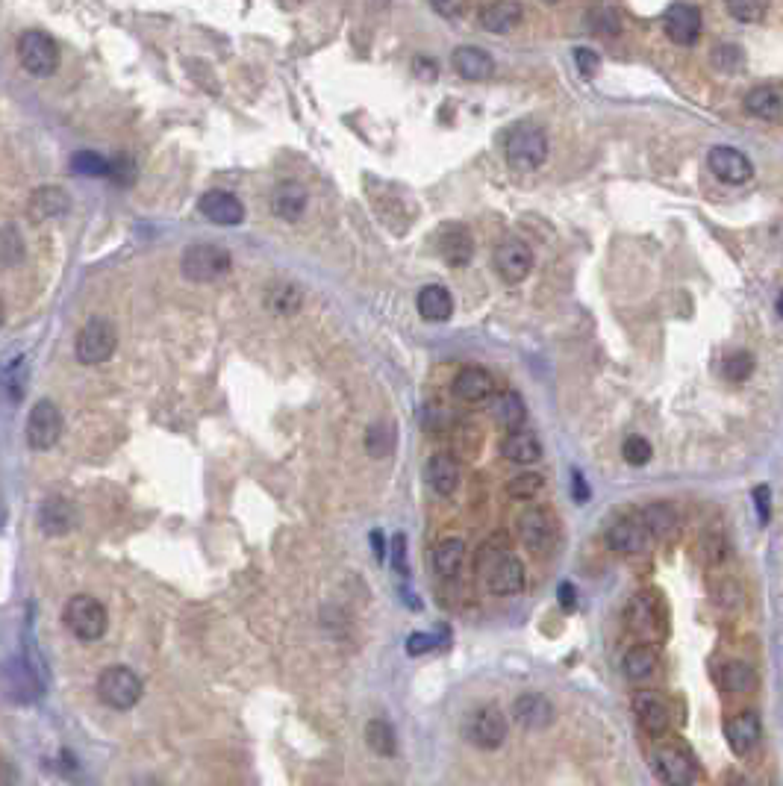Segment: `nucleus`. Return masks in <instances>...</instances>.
Here are the masks:
<instances>
[{
	"instance_id": "nucleus-1",
	"label": "nucleus",
	"mask_w": 783,
	"mask_h": 786,
	"mask_svg": "<svg viewBox=\"0 0 783 786\" xmlns=\"http://www.w3.org/2000/svg\"><path fill=\"white\" fill-rule=\"evenodd\" d=\"M477 569L492 595H519L524 589V563L510 554L507 536H492L477 554Z\"/></svg>"
},
{
	"instance_id": "nucleus-2",
	"label": "nucleus",
	"mask_w": 783,
	"mask_h": 786,
	"mask_svg": "<svg viewBox=\"0 0 783 786\" xmlns=\"http://www.w3.org/2000/svg\"><path fill=\"white\" fill-rule=\"evenodd\" d=\"M504 157H507V165L516 171H536L548 159L545 130L533 121L516 124L504 139Z\"/></svg>"
},
{
	"instance_id": "nucleus-3",
	"label": "nucleus",
	"mask_w": 783,
	"mask_h": 786,
	"mask_svg": "<svg viewBox=\"0 0 783 786\" xmlns=\"http://www.w3.org/2000/svg\"><path fill=\"white\" fill-rule=\"evenodd\" d=\"M62 622L80 642H98L109 628V613L98 598L74 595L62 607Z\"/></svg>"
},
{
	"instance_id": "nucleus-4",
	"label": "nucleus",
	"mask_w": 783,
	"mask_h": 786,
	"mask_svg": "<svg viewBox=\"0 0 783 786\" xmlns=\"http://www.w3.org/2000/svg\"><path fill=\"white\" fill-rule=\"evenodd\" d=\"M118 348V330L109 318H89L77 333L74 354L83 366H101Z\"/></svg>"
},
{
	"instance_id": "nucleus-5",
	"label": "nucleus",
	"mask_w": 783,
	"mask_h": 786,
	"mask_svg": "<svg viewBox=\"0 0 783 786\" xmlns=\"http://www.w3.org/2000/svg\"><path fill=\"white\" fill-rule=\"evenodd\" d=\"M142 678L127 666H109L98 678V698L112 710H133L142 701Z\"/></svg>"
},
{
	"instance_id": "nucleus-6",
	"label": "nucleus",
	"mask_w": 783,
	"mask_h": 786,
	"mask_svg": "<svg viewBox=\"0 0 783 786\" xmlns=\"http://www.w3.org/2000/svg\"><path fill=\"white\" fill-rule=\"evenodd\" d=\"M233 265V257L227 248L221 245H192L186 248L183 254V277L192 280V283H212V280H221Z\"/></svg>"
},
{
	"instance_id": "nucleus-7",
	"label": "nucleus",
	"mask_w": 783,
	"mask_h": 786,
	"mask_svg": "<svg viewBox=\"0 0 783 786\" xmlns=\"http://www.w3.org/2000/svg\"><path fill=\"white\" fill-rule=\"evenodd\" d=\"M466 739H469L474 748H483V751H495L504 745V739L510 734V725H507V716L501 713V707L495 704H483L471 713L466 719Z\"/></svg>"
},
{
	"instance_id": "nucleus-8",
	"label": "nucleus",
	"mask_w": 783,
	"mask_h": 786,
	"mask_svg": "<svg viewBox=\"0 0 783 786\" xmlns=\"http://www.w3.org/2000/svg\"><path fill=\"white\" fill-rule=\"evenodd\" d=\"M18 59L24 65V71H30L33 77H51L59 68V48L48 33L42 30H27L18 39Z\"/></svg>"
},
{
	"instance_id": "nucleus-9",
	"label": "nucleus",
	"mask_w": 783,
	"mask_h": 786,
	"mask_svg": "<svg viewBox=\"0 0 783 786\" xmlns=\"http://www.w3.org/2000/svg\"><path fill=\"white\" fill-rule=\"evenodd\" d=\"M59 436H62V413H59V407L53 401H48V398L36 401V407L27 416V445L33 451H51L53 445L59 442Z\"/></svg>"
},
{
	"instance_id": "nucleus-10",
	"label": "nucleus",
	"mask_w": 783,
	"mask_h": 786,
	"mask_svg": "<svg viewBox=\"0 0 783 786\" xmlns=\"http://www.w3.org/2000/svg\"><path fill=\"white\" fill-rule=\"evenodd\" d=\"M492 265L504 283L516 286L533 271V251L522 239H504L492 254Z\"/></svg>"
},
{
	"instance_id": "nucleus-11",
	"label": "nucleus",
	"mask_w": 783,
	"mask_h": 786,
	"mask_svg": "<svg viewBox=\"0 0 783 786\" xmlns=\"http://www.w3.org/2000/svg\"><path fill=\"white\" fill-rule=\"evenodd\" d=\"M654 769L666 786H692L695 784V763L678 745H660L654 751Z\"/></svg>"
},
{
	"instance_id": "nucleus-12",
	"label": "nucleus",
	"mask_w": 783,
	"mask_h": 786,
	"mask_svg": "<svg viewBox=\"0 0 783 786\" xmlns=\"http://www.w3.org/2000/svg\"><path fill=\"white\" fill-rule=\"evenodd\" d=\"M701 24H704V21H701V12H698V6H692V3H672V6L666 9V18H663L666 36H669L675 45H683V48H689V45L698 42Z\"/></svg>"
},
{
	"instance_id": "nucleus-13",
	"label": "nucleus",
	"mask_w": 783,
	"mask_h": 786,
	"mask_svg": "<svg viewBox=\"0 0 783 786\" xmlns=\"http://www.w3.org/2000/svg\"><path fill=\"white\" fill-rule=\"evenodd\" d=\"M707 165H710V171H713L722 183H728V186H742V183H748V180L754 177L751 159L745 157L742 151L725 148V145H719V148L710 151Z\"/></svg>"
},
{
	"instance_id": "nucleus-14",
	"label": "nucleus",
	"mask_w": 783,
	"mask_h": 786,
	"mask_svg": "<svg viewBox=\"0 0 783 786\" xmlns=\"http://www.w3.org/2000/svg\"><path fill=\"white\" fill-rule=\"evenodd\" d=\"M516 527H519V542L533 554H542L554 545V522L545 510H536V507L524 510Z\"/></svg>"
},
{
	"instance_id": "nucleus-15",
	"label": "nucleus",
	"mask_w": 783,
	"mask_h": 786,
	"mask_svg": "<svg viewBox=\"0 0 783 786\" xmlns=\"http://www.w3.org/2000/svg\"><path fill=\"white\" fill-rule=\"evenodd\" d=\"M760 734H763V728H760V716L754 710L736 713L725 722V739H728L736 757H748L760 745Z\"/></svg>"
},
{
	"instance_id": "nucleus-16",
	"label": "nucleus",
	"mask_w": 783,
	"mask_h": 786,
	"mask_svg": "<svg viewBox=\"0 0 783 786\" xmlns=\"http://www.w3.org/2000/svg\"><path fill=\"white\" fill-rule=\"evenodd\" d=\"M451 392L457 401L463 404H480V401H489L495 395V377L480 366L463 368L454 383H451Z\"/></svg>"
},
{
	"instance_id": "nucleus-17",
	"label": "nucleus",
	"mask_w": 783,
	"mask_h": 786,
	"mask_svg": "<svg viewBox=\"0 0 783 786\" xmlns=\"http://www.w3.org/2000/svg\"><path fill=\"white\" fill-rule=\"evenodd\" d=\"M198 210L204 212V218H209L212 224H221V227L242 224V218H245L242 201H239L236 195L224 192V189H212V192H207V195H201Z\"/></svg>"
},
{
	"instance_id": "nucleus-18",
	"label": "nucleus",
	"mask_w": 783,
	"mask_h": 786,
	"mask_svg": "<svg viewBox=\"0 0 783 786\" xmlns=\"http://www.w3.org/2000/svg\"><path fill=\"white\" fill-rule=\"evenodd\" d=\"M424 480H427V486H430L436 495L448 498V495L457 492V486H460V480H463V469H460L457 457H451V454H433V457L427 460V466H424Z\"/></svg>"
},
{
	"instance_id": "nucleus-19",
	"label": "nucleus",
	"mask_w": 783,
	"mask_h": 786,
	"mask_svg": "<svg viewBox=\"0 0 783 786\" xmlns=\"http://www.w3.org/2000/svg\"><path fill=\"white\" fill-rule=\"evenodd\" d=\"M524 9L516 0H492L480 9L477 21L486 33H495V36H504V33H513L519 24H522Z\"/></svg>"
},
{
	"instance_id": "nucleus-20",
	"label": "nucleus",
	"mask_w": 783,
	"mask_h": 786,
	"mask_svg": "<svg viewBox=\"0 0 783 786\" xmlns=\"http://www.w3.org/2000/svg\"><path fill=\"white\" fill-rule=\"evenodd\" d=\"M77 522H80L77 510L68 498L53 495L39 507V527H42L45 536H65L77 527Z\"/></svg>"
},
{
	"instance_id": "nucleus-21",
	"label": "nucleus",
	"mask_w": 783,
	"mask_h": 786,
	"mask_svg": "<svg viewBox=\"0 0 783 786\" xmlns=\"http://www.w3.org/2000/svg\"><path fill=\"white\" fill-rule=\"evenodd\" d=\"M439 257L451 268H463L474 257V239L463 224H448L439 233Z\"/></svg>"
},
{
	"instance_id": "nucleus-22",
	"label": "nucleus",
	"mask_w": 783,
	"mask_h": 786,
	"mask_svg": "<svg viewBox=\"0 0 783 786\" xmlns=\"http://www.w3.org/2000/svg\"><path fill=\"white\" fill-rule=\"evenodd\" d=\"M513 716L524 728L542 731V728H548L554 722V704L545 695H539V692H524L513 704Z\"/></svg>"
},
{
	"instance_id": "nucleus-23",
	"label": "nucleus",
	"mask_w": 783,
	"mask_h": 786,
	"mask_svg": "<svg viewBox=\"0 0 783 786\" xmlns=\"http://www.w3.org/2000/svg\"><path fill=\"white\" fill-rule=\"evenodd\" d=\"M451 65L463 80H471V83H483L495 74V59L483 48H474V45H463V48L451 53Z\"/></svg>"
},
{
	"instance_id": "nucleus-24",
	"label": "nucleus",
	"mask_w": 783,
	"mask_h": 786,
	"mask_svg": "<svg viewBox=\"0 0 783 786\" xmlns=\"http://www.w3.org/2000/svg\"><path fill=\"white\" fill-rule=\"evenodd\" d=\"M633 710H636L639 725H642L648 734H666V728H669V722H672V719H669V704H666L657 692H636Z\"/></svg>"
},
{
	"instance_id": "nucleus-25",
	"label": "nucleus",
	"mask_w": 783,
	"mask_h": 786,
	"mask_svg": "<svg viewBox=\"0 0 783 786\" xmlns=\"http://www.w3.org/2000/svg\"><path fill=\"white\" fill-rule=\"evenodd\" d=\"M607 542H610L613 551H619L625 557H636L648 545V530H645L642 519H627L625 516V519L613 522L610 533H607Z\"/></svg>"
},
{
	"instance_id": "nucleus-26",
	"label": "nucleus",
	"mask_w": 783,
	"mask_h": 786,
	"mask_svg": "<svg viewBox=\"0 0 783 786\" xmlns=\"http://www.w3.org/2000/svg\"><path fill=\"white\" fill-rule=\"evenodd\" d=\"M466 557H469L466 542H463L460 536H448V539H442V542L436 545V551H433V569H436V575L454 580V577H460V572H463Z\"/></svg>"
},
{
	"instance_id": "nucleus-27",
	"label": "nucleus",
	"mask_w": 783,
	"mask_h": 786,
	"mask_svg": "<svg viewBox=\"0 0 783 786\" xmlns=\"http://www.w3.org/2000/svg\"><path fill=\"white\" fill-rule=\"evenodd\" d=\"M501 454H504V460L516 463V466H533L536 460H542V442L530 430H513L501 442Z\"/></svg>"
},
{
	"instance_id": "nucleus-28",
	"label": "nucleus",
	"mask_w": 783,
	"mask_h": 786,
	"mask_svg": "<svg viewBox=\"0 0 783 786\" xmlns=\"http://www.w3.org/2000/svg\"><path fill=\"white\" fill-rule=\"evenodd\" d=\"M271 212L283 221H298L307 212V189L301 183H280L271 192Z\"/></svg>"
},
{
	"instance_id": "nucleus-29",
	"label": "nucleus",
	"mask_w": 783,
	"mask_h": 786,
	"mask_svg": "<svg viewBox=\"0 0 783 786\" xmlns=\"http://www.w3.org/2000/svg\"><path fill=\"white\" fill-rule=\"evenodd\" d=\"M68 207H71V201H68V195H65L59 186H39V189L30 195V204H27V210H30V218H33V221L59 218V215L68 212Z\"/></svg>"
},
{
	"instance_id": "nucleus-30",
	"label": "nucleus",
	"mask_w": 783,
	"mask_h": 786,
	"mask_svg": "<svg viewBox=\"0 0 783 786\" xmlns=\"http://www.w3.org/2000/svg\"><path fill=\"white\" fill-rule=\"evenodd\" d=\"M639 519L645 524L648 536H654V539H672V536L678 533V513H675V507L666 504V501L648 504V507L639 513Z\"/></svg>"
},
{
	"instance_id": "nucleus-31",
	"label": "nucleus",
	"mask_w": 783,
	"mask_h": 786,
	"mask_svg": "<svg viewBox=\"0 0 783 786\" xmlns=\"http://www.w3.org/2000/svg\"><path fill=\"white\" fill-rule=\"evenodd\" d=\"M418 313L424 321H433V324H442L448 321L454 313V298L448 289L442 286H424L418 292Z\"/></svg>"
},
{
	"instance_id": "nucleus-32",
	"label": "nucleus",
	"mask_w": 783,
	"mask_h": 786,
	"mask_svg": "<svg viewBox=\"0 0 783 786\" xmlns=\"http://www.w3.org/2000/svg\"><path fill=\"white\" fill-rule=\"evenodd\" d=\"M304 304V295L295 283H286V280H274L268 289H265V307L277 315H292L301 310Z\"/></svg>"
},
{
	"instance_id": "nucleus-33",
	"label": "nucleus",
	"mask_w": 783,
	"mask_h": 786,
	"mask_svg": "<svg viewBox=\"0 0 783 786\" xmlns=\"http://www.w3.org/2000/svg\"><path fill=\"white\" fill-rule=\"evenodd\" d=\"M492 419L498 421L501 427H507L510 433H513V430H522L524 419H527L522 395H519V392H501V395H495Z\"/></svg>"
},
{
	"instance_id": "nucleus-34",
	"label": "nucleus",
	"mask_w": 783,
	"mask_h": 786,
	"mask_svg": "<svg viewBox=\"0 0 783 786\" xmlns=\"http://www.w3.org/2000/svg\"><path fill=\"white\" fill-rule=\"evenodd\" d=\"M745 112L754 115V118H763V121H775L783 112L781 95L772 86H757L745 95Z\"/></svg>"
},
{
	"instance_id": "nucleus-35",
	"label": "nucleus",
	"mask_w": 783,
	"mask_h": 786,
	"mask_svg": "<svg viewBox=\"0 0 783 786\" xmlns=\"http://www.w3.org/2000/svg\"><path fill=\"white\" fill-rule=\"evenodd\" d=\"M622 669H625V675L630 681H645V678H651L654 669H657V651H654L651 645H633V648H627Z\"/></svg>"
},
{
	"instance_id": "nucleus-36",
	"label": "nucleus",
	"mask_w": 783,
	"mask_h": 786,
	"mask_svg": "<svg viewBox=\"0 0 783 786\" xmlns=\"http://www.w3.org/2000/svg\"><path fill=\"white\" fill-rule=\"evenodd\" d=\"M366 742L377 757H395V751H398V736H395V728L386 719H371L368 722Z\"/></svg>"
},
{
	"instance_id": "nucleus-37",
	"label": "nucleus",
	"mask_w": 783,
	"mask_h": 786,
	"mask_svg": "<svg viewBox=\"0 0 783 786\" xmlns=\"http://www.w3.org/2000/svg\"><path fill=\"white\" fill-rule=\"evenodd\" d=\"M586 24H589L592 33H598V36H604V39H613V36L622 33V15H619V9H613V6H607V3L592 6V9L586 12Z\"/></svg>"
},
{
	"instance_id": "nucleus-38",
	"label": "nucleus",
	"mask_w": 783,
	"mask_h": 786,
	"mask_svg": "<svg viewBox=\"0 0 783 786\" xmlns=\"http://www.w3.org/2000/svg\"><path fill=\"white\" fill-rule=\"evenodd\" d=\"M366 451L377 460L389 457L395 451V424H389V421L371 424L366 433Z\"/></svg>"
},
{
	"instance_id": "nucleus-39",
	"label": "nucleus",
	"mask_w": 783,
	"mask_h": 786,
	"mask_svg": "<svg viewBox=\"0 0 783 786\" xmlns=\"http://www.w3.org/2000/svg\"><path fill=\"white\" fill-rule=\"evenodd\" d=\"M719 681H722V686H725L728 692H733V695H748V692H754V686H757V675H754V669L745 666V663H728V666L722 669Z\"/></svg>"
},
{
	"instance_id": "nucleus-40",
	"label": "nucleus",
	"mask_w": 783,
	"mask_h": 786,
	"mask_svg": "<svg viewBox=\"0 0 783 786\" xmlns=\"http://www.w3.org/2000/svg\"><path fill=\"white\" fill-rule=\"evenodd\" d=\"M24 257H27L24 239L18 236V227L12 221H6L3 230H0V260L6 268H15V265L24 262Z\"/></svg>"
},
{
	"instance_id": "nucleus-41",
	"label": "nucleus",
	"mask_w": 783,
	"mask_h": 786,
	"mask_svg": "<svg viewBox=\"0 0 783 786\" xmlns=\"http://www.w3.org/2000/svg\"><path fill=\"white\" fill-rule=\"evenodd\" d=\"M542 489H545V477L536 472L516 474V477L507 483V495L516 498V501H533Z\"/></svg>"
},
{
	"instance_id": "nucleus-42",
	"label": "nucleus",
	"mask_w": 783,
	"mask_h": 786,
	"mask_svg": "<svg viewBox=\"0 0 783 786\" xmlns=\"http://www.w3.org/2000/svg\"><path fill=\"white\" fill-rule=\"evenodd\" d=\"M112 168V162H106L101 154H92V151H80L71 157V171L83 174V177H106Z\"/></svg>"
},
{
	"instance_id": "nucleus-43",
	"label": "nucleus",
	"mask_w": 783,
	"mask_h": 786,
	"mask_svg": "<svg viewBox=\"0 0 783 786\" xmlns=\"http://www.w3.org/2000/svg\"><path fill=\"white\" fill-rule=\"evenodd\" d=\"M728 12H731L736 21L742 24H757L766 9H769V0H725Z\"/></svg>"
},
{
	"instance_id": "nucleus-44",
	"label": "nucleus",
	"mask_w": 783,
	"mask_h": 786,
	"mask_svg": "<svg viewBox=\"0 0 783 786\" xmlns=\"http://www.w3.org/2000/svg\"><path fill=\"white\" fill-rule=\"evenodd\" d=\"M710 59H713V68L722 74H736L745 68V51L739 45H719Z\"/></svg>"
},
{
	"instance_id": "nucleus-45",
	"label": "nucleus",
	"mask_w": 783,
	"mask_h": 786,
	"mask_svg": "<svg viewBox=\"0 0 783 786\" xmlns=\"http://www.w3.org/2000/svg\"><path fill=\"white\" fill-rule=\"evenodd\" d=\"M722 371H725L728 380L742 383V380H748V377L754 374V357H751L748 351H733V354H728V360H725Z\"/></svg>"
},
{
	"instance_id": "nucleus-46",
	"label": "nucleus",
	"mask_w": 783,
	"mask_h": 786,
	"mask_svg": "<svg viewBox=\"0 0 783 786\" xmlns=\"http://www.w3.org/2000/svg\"><path fill=\"white\" fill-rule=\"evenodd\" d=\"M651 445H648V439H642V436H627L625 445H622V457H625L630 466H645L648 460H651Z\"/></svg>"
},
{
	"instance_id": "nucleus-47",
	"label": "nucleus",
	"mask_w": 783,
	"mask_h": 786,
	"mask_svg": "<svg viewBox=\"0 0 783 786\" xmlns=\"http://www.w3.org/2000/svg\"><path fill=\"white\" fill-rule=\"evenodd\" d=\"M136 174H139V168H136V162H133V157H118L115 162H112V168H109V177L121 186V189H127V186H133L136 183Z\"/></svg>"
},
{
	"instance_id": "nucleus-48",
	"label": "nucleus",
	"mask_w": 783,
	"mask_h": 786,
	"mask_svg": "<svg viewBox=\"0 0 783 786\" xmlns=\"http://www.w3.org/2000/svg\"><path fill=\"white\" fill-rule=\"evenodd\" d=\"M427 3H430V9L439 18H448V21L460 18L466 12V6H469V0H427Z\"/></svg>"
},
{
	"instance_id": "nucleus-49",
	"label": "nucleus",
	"mask_w": 783,
	"mask_h": 786,
	"mask_svg": "<svg viewBox=\"0 0 783 786\" xmlns=\"http://www.w3.org/2000/svg\"><path fill=\"white\" fill-rule=\"evenodd\" d=\"M575 62L577 71H580L583 77H595V74L601 71V56L595 51H589V48H577Z\"/></svg>"
},
{
	"instance_id": "nucleus-50",
	"label": "nucleus",
	"mask_w": 783,
	"mask_h": 786,
	"mask_svg": "<svg viewBox=\"0 0 783 786\" xmlns=\"http://www.w3.org/2000/svg\"><path fill=\"white\" fill-rule=\"evenodd\" d=\"M433 645H436V636H427V633H413V636L407 639V651H410L413 657L424 654V651H430Z\"/></svg>"
},
{
	"instance_id": "nucleus-51",
	"label": "nucleus",
	"mask_w": 783,
	"mask_h": 786,
	"mask_svg": "<svg viewBox=\"0 0 783 786\" xmlns=\"http://www.w3.org/2000/svg\"><path fill=\"white\" fill-rule=\"evenodd\" d=\"M15 368H18V363L6 368V389H9V398H12V401L21 398V386H24V374H18Z\"/></svg>"
},
{
	"instance_id": "nucleus-52",
	"label": "nucleus",
	"mask_w": 783,
	"mask_h": 786,
	"mask_svg": "<svg viewBox=\"0 0 783 786\" xmlns=\"http://www.w3.org/2000/svg\"><path fill=\"white\" fill-rule=\"evenodd\" d=\"M413 68H416L418 80H427V83H433V80H436V71H439L433 59H421V56L413 59Z\"/></svg>"
},
{
	"instance_id": "nucleus-53",
	"label": "nucleus",
	"mask_w": 783,
	"mask_h": 786,
	"mask_svg": "<svg viewBox=\"0 0 783 786\" xmlns=\"http://www.w3.org/2000/svg\"><path fill=\"white\" fill-rule=\"evenodd\" d=\"M560 607L569 610V613L577 607V592L572 583H563V586H560Z\"/></svg>"
},
{
	"instance_id": "nucleus-54",
	"label": "nucleus",
	"mask_w": 783,
	"mask_h": 786,
	"mask_svg": "<svg viewBox=\"0 0 783 786\" xmlns=\"http://www.w3.org/2000/svg\"><path fill=\"white\" fill-rule=\"evenodd\" d=\"M754 498H757V513H760V519L769 522V486L754 489Z\"/></svg>"
},
{
	"instance_id": "nucleus-55",
	"label": "nucleus",
	"mask_w": 783,
	"mask_h": 786,
	"mask_svg": "<svg viewBox=\"0 0 783 786\" xmlns=\"http://www.w3.org/2000/svg\"><path fill=\"white\" fill-rule=\"evenodd\" d=\"M575 495H577V501H586V495H589V492H586V486H583V477H580V472H575Z\"/></svg>"
},
{
	"instance_id": "nucleus-56",
	"label": "nucleus",
	"mask_w": 783,
	"mask_h": 786,
	"mask_svg": "<svg viewBox=\"0 0 783 786\" xmlns=\"http://www.w3.org/2000/svg\"><path fill=\"white\" fill-rule=\"evenodd\" d=\"M371 542H374V557L383 560V539H380V533H371Z\"/></svg>"
},
{
	"instance_id": "nucleus-57",
	"label": "nucleus",
	"mask_w": 783,
	"mask_h": 786,
	"mask_svg": "<svg viewBox=\"0 0 783 786\" xmlns=\"http://www.w3.org/2000/svg\"><path fill=\"white\" fill-rule=\"evenodd\" d=\"M778 313H781V318H783V292H781V298H778Z\"/></svg>"
},
{
	"instance_id": "nucleus-58",
	"label": "nucleus",
	"mask_w": 783,
	"mask_h": 786,
	"mask_svg": "<svg viewBox=\"0 0 783 786\" xmlns=\"http://www.w3.org/2000/svg\"><path fill=\"white\" fill-rule=\"evenodd\" d=\"M545 3H560V0H545Z\"/></svg>"
},
{
	"instance_id": "nucleus-59",
	"label": "nucleus",
	"mask_w": 783,
	"mask_h": 786,
	"mask_svg": "<svg viewBox=\"0 0 783 786\" xmlns=\"http://www.w3.org/2000/svg\"><path fill=\"white\" fill-rule=\"evenodd\" d=\"M742 786H757V784H742Z\"/></svg>"
}]
</instances>
